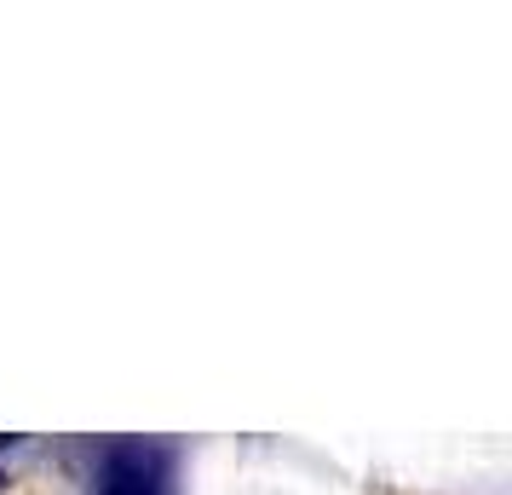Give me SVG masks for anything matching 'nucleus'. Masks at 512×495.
<instances>
[{"instance_id":"f257e3e1","label":"nucleus","mask_w":512,"mask_h":495,"mask_svg":"<svg viewBox=\"0 0 512 495\" xmlns=\"http://www.w3.org/2000/svg\"><path fill=\"white\" fill-rule=\"evenodd\" d=\"M167 490V449L127 438L104 449V495H162Z\"/></svg>"}]
</instances>
